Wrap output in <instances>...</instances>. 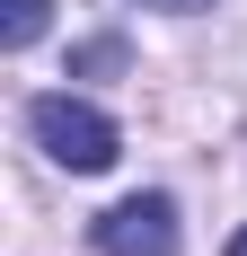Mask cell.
<instances>
[{
  "label": "cell",
  "mask_w": 247,
  "mask_h": 256,
  "mask_svg": "<svg viewBox=\"0 0 247 256\" xmlns=\"http://www.w3.org/2000/svg\"><path fill=\"white\" fill-rule=\"evenodd\" d=\"M230 256H247V230H238V238H230Z\"/></svg>",
  "instance_id": "cell-5"
},
{
  "label": "cell",
  "mask_w": 247,
  "mask_h": 256,
  "mask_svg": "<svg viewBox=\"0 0 247 256\" xmlns=\"http://www.w3.org/2000/svg\"><path fill=\"white\" fill-rule=\"evenodd\" d=\"M26 132H36L44 159H53V168H71V177H98V168H115V150H124V132L106 124L98 106H88V98H62V88L26 106Z\"/></svg>",
  "instance_id": "cell-1"
},
{
  "label": "cell",
  "mask_w": 247,
  "mask_h": 256,
  "mask_svg": "<svg viewBox=\"0 0 247 256\" xmlns=\"http://www.w3.org/2000/svg\"><path fill=\"white\" fill-rule=\"evenodd\" d=\"M142 9H203V0H142Z\"/></svg>",
  "instance_id": "cell-4"
},
{
  "label": "cell",
  "mask_w": 247,
  "mask_h": 256,
  "mask_svg": "<svg viewBox=\"0 0 247 256\" xmlns=\"http://www.w3.org/2000/svg\"><path fill=\"white\" fill-rule=\"evenodd\" d=\"M106 256H176V204L168 194H124L115 212H98Z\"/></svg>",
  "instance_id": "cell-2"
},
{
  "label": "cell",
  "mask_w": 247,
  "mask_h": 256,
  "mask_svg": "<svg viewBox=\"0 0 247 256\" xmlns=\"http://www.w3.org/2000/svg\"><path fill=\"white\" fill-rule=\"evenodd\" d=\"M44 18H53V0H0V44L26 53L36 36H44Z\"/></svg>",
  "instance_id": "cell-3"
}]
</instances>
